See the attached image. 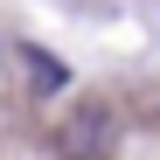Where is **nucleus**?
Returning <instances> with one entry per match:
<instances>
[{
    "mask_svg": "<svg viewBox=\"0 0 160 160\" xmlns=\"http://www.w3.org/2000/svg\"><path fill=\"white\" fill-rule=\"evenodd\" d=\"M104 146H112V118H104L98 104H91V112H77V118L63 125V153H70V160H98Z\"/></svg>",
    "mask_w": 160,
    "mask_h": 160,
    "instance_id": "obj_1",
    "label": "nucleus"
},
{
    "mask_svg": "<svg viewBox=\"0 0 160 160\" xmlns=\"http://www.w3.org/2000/svg\"><path fill=\"white\" fill-rule=\"evenodd\" d=\"M21 63H28V84H35L42 98H49V91H63V84H70V70H63L56 56H49V49H21Z\"/></svg>",
    "mask_w": 160,
    "mask_h": 160,
    "instance_id": "obj_2",
    "label": "nucleus"
}]
</instances>
